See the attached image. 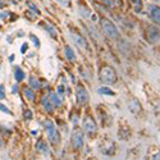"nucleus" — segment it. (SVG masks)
Returning <instances> with one entry per match:
<instances>
[{
    "instance_id": "f257e3e1",
    "label": "nucleus",
    "mask_w": 160,
    "mask_h": 160,
    "mask_svg": "<svg viewBox=\"0 0 160 160\" xmlns=\"http://www.w3.org/2000/svg\"><path fill=\"white\" fill-rule=\"evenodd\" d=\"M101 27H103L104 33L109 38H113V40H115V38L119 37V31L117 30V27H115L114 23L110 22L109 19H106V18H103V19H101Z\"/></svg>"
},
{
    "instance_id": "f3484780",
    "label": "nucleus",
    "mask_w": 160,
    "mask_h": 160,
    "mask_svg": "<svg viewBox=\"0 0 160 160\" xmlns=\"http://www.w3.org/2000/svg\"><path fill=\"white\" fill-rule=\"evenodd\" d=\"M130 109H131V111H133V113H138L141 106H140V104L136 100H132L130 103Z\"/></svg>"
},
{
    "instance_id": "9b49d317",
    "label": "nucleus",
    "mask_w": 160,
    "mask_h": 160,
    "mask_svg": "<svg viewBox=\"0 0 160 160\" xmlns=\"http://www.w3.org/2000/svg\"><path fill=\"white\" fill-rule=\"evenodd\" d=\"M65 56H67V59L71 60V62L76 60V54H75V51H73V49L71 48V46H65Z\"/></svg>"
},
{
    "instance_id": "0eeeda50",
    "label": "nucleus",
    "mask_w": 160,
    "mask_h": 160,
    "mask_svg": "<svg viewBox=\"0 0 160 160\" xmlns=\"http://www.w3.org/2000/svg\"><path fill=\"white\" fill-rule=\"evenodd\" d=\"M146 37L150 42H156L159 38H160V31L154 26H150L147 28V33H146Z\"/></svg>"
},
{
    "instance_id": "cd10ccee",
    "label": "nucleus",
    "mask_w": 160,
    "mask_h": 160,
    "mask_svg": "<svg viewBox=\"0 0 160 160\" xmlns=\"http://www.w3.org/2000/svg\"><path fill=\"white\" fill-rule=\"evenodd\" d=\"M27 48H28V45H27L26 42H25V44H23V46H22V49H21V53H22V54H25V53H26V50H27Z\"/></svg>"
},
{
    "instance_id": "2eb2a0df",
    "label": "nucleus",
    "mask_w": 160,
    "mask_h": 160,
    "mask_svg": "<svg viewBox=\"0 0 160 160\" xmlns=\"http://www.w3.org/2000/svg\"><path fill=\"white\" fill-rule=\"evenodd\" d=\"M23 95L26 96V99H28V100H35V93L33 91H31V88L28 87H26V88H23Z\"/></svg>"
},
{
    "instance_id": "c756f323",
    "label": "nucleus",
    "mask_w": 160,
    "mask_h": 160,
    "mask_svg": "<svg viewBox=\"0 0 160 160\" xmlns=\"http://www.w3.org/2000/svg\"><path fill=\"white\" fill-rule=\"evenodd\" d=\"M153 159H155V160H160V153H158V154H155L154 156H153Z\"/></svg>"
},
{
    "instance_id": "7c9ffc66",
    "label": "nucleus",
    "mask_w": 160,
    "mask_h": 160,
    "mask_svg": "<svg viewBox=\"0 0 160 160\" xmlns=\"http://www.w3.org/2000/svg\"><path fill=\"white\" fill-rule=\"evenodd\" d=\"M1 8H4V1L3 0H0V9H1Z\"/></svg>"
},
{
    "instance_id": "6ab92c4d",
    "label": "nucleus",
    "mask_w": 160,
    "mask_h": 160,
    "mask_svg": "<svg viewBox=\"0 0 160 160\" xmlns=\"http://www.w3.org/2000/svg\"><path fill=\"white\" fill-rule=\"evenodd\" d=\"M99 93H103V95H106V96H113L114 95V91H111L108 87H101V88H99Z\"/></svg>"
},
{
    "instance_id": "423d86ee",
    "label": "nucleus",
    "mask_w": 160,
    "mask_h": 160,
    "mask_svg": "<svg viewBox=\"0 0 160 160\" xmlns=\"http://www.w3.org/2000/svg\"><path fill=\"white\" fill-rule=\"evenodd\" d=\"M77 101H78L80 105H86L88 103V92L86 91L83 86L77 87Z\"/></svg>"
},
{
    "instance_id": "dca6fc26",
    "label": "nucleus",
    "mask_w": 160,
    "mask_h": 160,
    "mask_svg": "<svg viewBox=\"0 0 160 160\" xmlns=\"http://www.w3.org/2000/svg\"><path fill=\"white\" fill-rule=\"evenodd\" d=\"M50 99H51L53 104L55 105V106H62V101H60V99L58 97V95H56L55 92H51V93H50Z\"/></svg>"
},
{
    "instance_id": "aec40b11",
    "label": "nucleus",
    "mask_w": 160,
    "mask_h": 160,
    "mask_svg": "<svg viewBox=\"0 0 160 160\" xmlns=\"http://www.w3.org/2000/svg\"><path fill=\"white\" fill-rule=\"evenodd\" d=\"M44 23H45V25H44V26H45V28L49 31V33L53 37H56V31H55V28H54L53 26H50L49 23H46V22H44Z\"/></svg>"
},
{
    "instance_id": "5701e85b",
    "label": "nucleus",
    "mask_w": 160,
    "mask_h": 160,
    "mask_svg": "<svg viewBox=\"0 0 160 160\" xmlns=\"http://www.w3.org/2000/svg\"><path fill=\"white\" fill-rule=\"evenodd\" d=\"M5 99V87L3 85H0V100Z\"/></svg>"
},
{
    "instance_id": "f03ea898",
    "label": "nucleus",
    "mask_w": 160,
    "mask_h": 160,
    "mask_svg": "<svg viewBox=\"0 0 160 160\" xmlns=\"http://www.w3.org/2000/svg\"><path fill=\"white\" fill-rule=\"evenodd\" d=\"M100 80L104 82V83H114L117 81V73L111 67H108V65H105L100 69Z\"/></svg>"
},
{
    "instance_id": "412c9836",
    "label": "nucleus",
    "mask_w": 160,
    "mask_h": 160,
    "mask_svg": "<svg viewBox=\"0 0 160 160\" xmlns=\"http://www.w3.org/2000/svg\"><path fill=\"white\" fill-rule=\"evenodd\" d=\"M27 5H28V8H30V9H31V10H33V12H35V13H36V14H40V12H38L37 7L33 3H31V1H27Z\"/></svg>"
},
{
    "instance_id": "1a4fd4ad",
    "label": "nucleus",
    "mask_w": 160,
    "mask_h": 160,
    "mask_svg": "<svg viewBox=\"0 0 160 160\" xmlns=\"http://www.w3.org/2000/svg\"><path fill=\"white\" fill-rule=\"evenodd\" d=\"M41 103H42V105H44L46 111H49V113L53 111L54 108H53V101H51V99H50V96H44L41 99Z\"/></svg>"
},
{
    "instance_id": "9d476101",
    "label": "nucleus",
    "mask_w": 160,
    "mask_h": 160,
    "mask_svg": "<svg viewBox=\"0 0 160 160\" xmlns=\"http://www.w3.org/2000/svg\"><path fill=\"white\" fill-rule=\"evenodd\" d=\"M37 150L40 151V153L45 154V155H49V153H50L49 146L46 145V143H45L44 141H38V142H37Z\"/></svg>"
},
{
    "instance_id": "b1692460",
    "label": "nucleus",
    "mask_w": 160,
    "mask_h": 160,
    "mask_svg": "<svg viewBox=\"0 0 160 160\" xmlns=\"http://www.w3.org/2000/svg\"><path fill=\"white\" fill-rule=\"evenodd\" d=\"M31 40L33 41V44H35V46H36V48H38V46H40V41H38V38L35 36V35H31Z\"/></svg>"
},
{
    "instance_id": "39448f33",
    "label": "nucleus",
    "mask_w": 160,
    "mask_h": 160,
    "mask_svg": "<svg viewBox=\"0 0 160 160\" xmlns=\"http://www.w3.org/2000/svg\"><path fill=\"white\" fill-rule=\"evenodd\" d=\"M72 145L75 149H81L83 146V133L78 128H76L72 133Z\"/></svg>"
},
{
    "instance_id": "7ed1b4c3",
    "label": "nucleus",
    "mask_w": 160,
    "mask_h": 160,
    "mask_svg": "<svg viewBox=\"0 0 160 160\" xmlns=\"http://www.w3.org/2000/svg\"><path fill=\"white\" fill-rule=\"evenodd\" d=\"M44 126H45V130L46 132H48V136H49V140L51 141V143H54V145H56L58 142H59V132H58L55 130V126H54V123L51 122V120H45L44 122Z\"/></svg>"
},
{
    "instance_id": "f8f14e48",
    "label": "nucleus",
    "mask_w": 160,
    "mask_h": 160,
    "mask_svg": "<svg viewBox=\"0 0 160 160\" xmlns=\"http://www.w3.org/2000/svg\"><path fill=\"white\" fill-rule=\"evenodd\" d=\"M14 77H15V81H17V82H21V81L25 80V72H23L19 67H15Z\"/></svg>"
},
{
    "instance_id": "c85d7f7f",
    "label": "nucleus",
    "mask_w": 160,
    "mask_h": 160,
    "mask_svg": "<svg viewBox=\"0 0 160 160\" xmlns=\"http://www.w3.org/2000/svg\"><path fill=\"white\" fill-rule=\"evenodd\" d=\"M58 91H59V93H62V95H63V91H64V87H63V86H59V87H58Z\"/></svg>"
},
{
    "instance_id": "ddd939ff",
    "label": "nucleus",
    "mask_w": 160,
    "mask_h": 160,
    "mask_svg": "<svg viewBox=\"0 0 160 160\" xmlns=\"http://www.w3.org/2000/svg\"><path fill=\"white\" fill-rule=\"evenodd\" d=\"M73 38H75V41L77 42V45H78L81 49H86V48H87V44H86L85 38H82L81 36H78V35H73Z\"/></svg>"
},
{
    "instance_id": "2f4dec72",
    "label": "nucleus",
    "mask_w": 160,
    "mask_h": 160,
    "mask_svg": "<svg viewBox=\"0 0 160 160\" xmlns=\"http://www.w3.org/2000/svg\"><path fill=\"white\" fill-rule=\"evenodd\" d=\"M18 1H22V0H18Z\"/></svg>"
},
{
    "instance_id": "a878e982",
    "label": "nucleus",
    "mask_w": 160,
    "mask_h": 160,
    "mask_svg": "<svg viewBox=\"0 0 160 160\" xmlns=\"http://www.w3.org/2000/svg\"><path fill=\"white\" fill-rule=\"evenodd\" d=\"M0 111H4V113H7V114H10L12 115V111L5 106V105H3V104H0Z\"/></svg>"
},
{
    "instance_id": "20e7f679",
    "label": "nucleus",
    "mask_w": 160,
    "mask_h": 160,
    "mask_svg": "<svg viewBox=\"0 0 160 160\" xmlns=\"http://www.w3.org/2000/svg\"><path fill=\"white\" fill-rule=\"evenodd\" d=\"M83 131L85 133L90 136V137H93L96 135V131H97V127H96V123L91 117H86L83 119Z\"/></svg>"
},
{
    "instance_id": "bb28decb",
    "label": "nucleus",
    "mask_w": 160,
    "mask_h": 160,
    "mask_svg": "<svg viewBox=\"0 0 160 160\" xmlns=\"http://www.w3.org/2000/svg\"><path fill=\"white\" fill-rule=\"evenodd\" d=\"M25 118H26V119H31V118H32V111L26 110V111H25Z\"/></svg>"
},
{
    "instance_id": "393cba45",
    "label": "nucleus",
    "mask_w": 160,
    "mask_h": 160,
    "mask_svg": "<svg viewBox=\"0 0 160 160\" xmlns=\"http://www.w3.org/2000/svg\"><path fill=\"white\" fill-rule=\"evenodd\" d=\"M56 1L59 3L62 7H69V4H71V0H56Z\"/></svg>"
},
{
    "instance_id": "4468645a",
    "label": "nucleus",
    "mask_w": 160,
    "mask_h": 160,
    "mask_svg": "<svg viewBox=\"0 0 160 160\" xmlns=\"http://www.w3.org/2000/svg\"><path fill=\"white\" fill-rule=\"evenodd\" d=\"M132 5H133V9L136 13H140L142 10V1L141 0H132Z\"/></svg>"
},
{
    "instance_id": "a211bd4d",
    "label": "nucleus",
    "mask_w": 160,
    "mask_h": 160,
    "mask_svg": "<svg viewBox=\"0 0 160 160\" xmlns=\"http://www.w3.org/2000/svg\"><path fill=\"white\" fill-rule=\"evenodd\" d=\"M30 85H31V87L35 90L40 88V81H38L36 77H30Z\"/></svg>"
},
{
    "instance_id": "4be33fe9",
    "label": "nucleus",
    "mask_w": 160,
    "mask_h": 160,
    "mask_svg": "<svg viewBox=\"0 0 160 160\" xmlns=\"http://www.w3.org/2000/svg\"><path fill=\"white\" fill-rule=\"evenodd\" d=\"M103 3L106 5L108 8H113L115 5V3H114V0H103Z\"/></svg>"
},
{
    "instance_id": "6e6552de",
    "label": "nucleus",
    "mask_w": 160,
    "mask_h": 160,
    "mask_svg": "<svg viewBox=\"0 0 160 160\" xmlns=\"http://www.w3.org/2000/svg\"><path fill=\"white\" fill-rule=\"evenodd\" d=\"M149 15L155 23L160 25V7L158 5H150L149 7Z\"/></svg>"
}]
</instances>
